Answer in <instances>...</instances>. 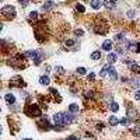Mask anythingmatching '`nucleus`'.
Masks as SVG:
<instances>
[{
    "label": "nucleus",
    "mask_w": 140,
    "mask_h": 140,
    "mask_svg": "<svg viewBox=\"0 0 140 140\" xmlns=\"http://www.w3.org/2000/svg\"><path fill=\"white\" fill-rule=\"evenodd\" d=\"M2 14L6 17V18H13L16 16V9L13 6H4L2 9Z\"/></svg>",
    "instance_id": "obj_3"
},
{
    "label": "nucleus",
    "mask_w": 140,
    "mask_h": 140,
    "mask_svg": "<svg viewBox=\"0 0 140 140\" xmlns=\"http://www.w3.org/2000/svg\"><path fill=\"white\" fill-rule=\"evenodd\" d=\"M10 86H11V87H21V86H24V83L21 81V78H20V77H14L11 81H10Z\"/></svg>",
    "instance_id": "obj_6"
},
{
    "label": "nucleus",
    "mask_w": 140,
    "mask_h": 140,
    "mask_svg": "<svg viewBox=\"0 0 140 140\" xmlns=\"http://www.w3.org/2000/svg\"><path fill=\"white\" fill-rule=\"evenodd\" d=\"M24 56L32 57V59H34V63H35V64H39V63H41V59H42V53L38 52V50H27V52L24 53Z\"/></svg>",
    "instance_id": "obj_2"
},
{
    "label": "nucleus",
    "mask_w": 140,
    "mask_h": 140,
    "mask_svg": "<svg viewBox=\"0 0 140 140\" xmlns=\"http://www.w3.org/2000/svg\"><path fill=\"white\" fill-rule=\"evenodd\" d=\"M66 140H77V137H74V136H70V137H67Z\"/></svg>",
    "instance_id": "obj_39"
},
{
    "label": "nucleus",
    "mask_w": 140,
    "mask_h": 140,
    "mask_svg": "<svg viewBox=\"0 0 140 140\" xmlns=\"http://www.w3.org/2000/svg\"><path fill=\"white\" fill-rule=\"evenodd\" d=\"M130 86L132 87H135V88H137V87H140V77H137V76H135L133 78H130Z\"/></svg>",
    "instance_id": "obj_7"
},
{
    "label": "nucleus",
    "mask_w": 140,
    "mask_h": 140,
    "mask_svg": "<svg viewBox=\"0 0 140 140\" xmlns=\"http://www.w3.org/2000/svg\"><path fill=\"white\" fill-rule=\"evenodd\" d=\"M36 17H38V13H36V11H31V13H30V18H36Z\"/></svg>",
    "instance_id": "obj_31"
},
{
    "label": "nucleus",
    "mask_w": 140,
    "mask_h": 140,
    "mask_svg": "<svg viewBox=\"0 0 140 140\" xmlns=\"http://www.w3.org/2000/svg\"><path fill=\"white\" fill-rule=\"evenodd\" d=\"M109 109H111L112 112H118L119 111V105L116 104V102L112 101V102H109Z\"/></svg>",
    "instance_id": "obj_15"
},
{
    "label": "nucleus",
    "mask_w": 140,
    "mask_h": 140,
    "mask_svg": "<svg viewBox=\"0 0 140 140\" xmlns=\"http://www.w3.org/2000/svg\"><path fill=\"white\" fill-rule=\"evenodd\" d=\"M4 100L7 101L10 105H14V104H16V97H14V95H13V94H10V93L4 95Z\"/></svg>",
    "instance_id": "obj_8"
},
{
    "label": "nucleus",
    "mask_w": 140,
    "mask_h": 140,
    "mask_svg": "<svg viewBox=\"0 0 140 140\" xmlns=\"http://www.w3.org/2000/svg\"><path fill=\"white\" fill-rule=\"evenodd\" d=\"M128 115H129V119H130V121H135V119H137L139 116H137V111H133V109H129L128 111Z\"/></svg>",
    "instance_id": "obj_11"
},
{
    "label": "nucleus",
    "mask_w": 140,
    "mask_h": 140,
    "mask_svg": "<svg viewBox=\"0 0 140 140\" xmlns=\"http://www.w3.org/2000/svg\"><path fill=\"white\" fill-rule=\"evenodd\" d=\"M74 34H76V35H83V31H81V30H76Z\"/></svg>",
    "instance_id": "obj_37"
},
{
    "label": "nucleus",
    "mask_w": 140,
    "mask_h": 140,
    "mask_svg": "<svg viewBox=\"0 0 140 140\" xmlns=\"http://www.w3.org/2000/svg\"><path fill=\"white\" fill-rule=\"evenodd\" d=\"M135 100H140V90H137V91H135Z\"/></svg>",
    "instance_id": "obj_33"
},
{
    "label": "nucleus",
    "mask_w": 140,
    "mask_h": 140,
    "mask_svg": "<svg viewBox=\"0 0 140 140\" xmlns=\"http://www.w3.org/2000/svg\"><path fill=\"white\" fill-rule=\"evenodd\" d=\"M129 122H130V119H128V118H122V119H121V123L123 125V126H128Z\"/></svg>",
    "instance_id": "obj_25"
},
{
    "label": "nucleus",
    "mask_w": 140,
    "mask_h": 140,
    "mask_svg": "<svg viewBox=\"0 0 140 140\" xmlns=\"http://www.w3.org/2000/svg\"><path fill=\"white\" fill-rule=\"evenodd\" d=\"M136 45H137V43L130 42V43H129V48H128V49H129V50H136Z\"/></svg>",
    "instance_id": "obj_28"
},
{
    "label": "nucleus",
    "mask_w": 140,
    "mask_h": 140,
    "mask_svg": "<svg viewBox=\"0 0 140 140\" xmlns=\"http://www.w3.org/2000/svg\"><path fill=\"white\" fill-rule=\"evenodd\" d=\"M56 73L57 74H64V69L62 66H56Z\"/></svg>",
    "instance_id": "obj_26"
},
{
    "label": "nucleus",
    "mask_w": 140,
    "mask_h": 140,
    "mask_svg": "<svg viewBox=\"0 0 140 140\" xmlns=\"http://www.w3.org/2000/svg\"><path fill=\"white\" fill-rule=\"evenodd\" d=\"M135 135L137 136V137H140V125H139V126H136V128H135Z\"/></svg>",
    "instance_id": "obj_29"
},
{
    "label": "nucleus",
    "mask_w": 140,
    "mask_h": 140,
    "mask_svg": "<svg viewBox=\"0 0 140 140\" xmlns=\"http://www.w3.org/2000/svg\"><path fill=\"white\" fill-rule=\"evenodd\" d=\"M129 69H130V70L133 71V73H139V71H140V67H139L136 63H132V64H129Z\"/></svg>",
    "instance_id": "obj_20"
},
{
    "label": "nucleus",
    "mask_w": 140,
    "mask_h": 140,
    "mask_svg": "<svg viewBox=\"0 0 140 140\" xmlns=\"http://www.w3.org/2000/svg\"><path fill=\"white\" fill-rule=\"evenodd\" d=\"M107 59H108V63H109V64H111V63H115V62L118 60V59H116V53H109Z\"/></svg>",
    "instance_id": "obj_13"
},
{
    "label": "nucleus",
    "mask_w": 140,
    "mask_h": 140,
    "mask_svg": "<svg viewBox=\"0 0 140 140\" xmlns=\"http://www.w3.org/2000/svg\"><path fill=\"white\" fill-rule=\"evenodd\" d=\"M76 10H77V11H80V13H84V11H86V7H84L83 4H78V3H77V4H76Z\"/></svg>",
    "instance_id": "obj_23"
},
{
    "label": "nucleus",
    "mask_w": 140,
    "mask_h": 140,
    "mask_svg": "<svg viewBox=\"0 0 140 140\" xmlns=\"http://www.w3.org/2000/svg\"><path fill=\"white\" fill-rule=\"evenodd\" d=\"M116 52H118L119 55H123V53H125V49H123V48H118Z\"/></svg>",
    "instance_id": "obj_34"
},
{
    "label": "nucleus",
    "mask_w": 140,
    "mask_h": 140,
    "mask_svg": "<svg viewBox=\"0 0 140 140\" xmlns=\"http://www.w3.org/2000/svg\"><path fill=\"white\" fill-rule=\"evenodd\" d=\"M104 6L107 9H114L116 6V0H104Z\"/></svg>",
    "instance_id": "obj_9"
},
{
    "label": "nucleus",
    "mask_w": 140,
    "mask_h": 140,
    "mask_svg": "<svg viewBox=\"0 0 140 140\" xmlns=\"http://www.w3.org/2000/svg\"><path fill=\"white\" fill-rule=\"evenodd\" d=\"M23 140H32V139H23Z\"/></svg>",
    "instance_id": "obj_42"
},
{
    "label": "nucleus",
    "mask_w": 140,
    "mask_h": 140,
    "mask_svg": "<svg viewBox=\"0 0 140 140\" xmlns=\"http://www.w3.org/2000/svg\"><path fill=\"white\" fill-rule=\"evenodd\" d=\"M91 59H93V60H98V59H101V52H100V50H95V52H93V53H91Z\"/></svg>",
    "instance_id": "obj_18"
},
{
    "label": "nucleus",
    "mask_w": 140,
    "mask_h": 140,
    "mask_svg": "<svg viewBox=\"0 0 140 140\" xmlns=\"http://www.w3.org/2000/svg\"><path fill=\"white\" fill-rule=\"evenodd\" d=\"M93 91H87V93H86V97H93Z\"/></svg>",
    "instance_id": "obj_36"
},
{
    "label": "nucleus",
    "mask_w": 140,
    "mask_h": 140,
    "mask_svg": "<svg viewBox=\"0 0 140 140\" xmlns=\"http://www.w3.org/2000/svg\"><path fill=\"white\" fill-rule=\"evenodd\" d=\"M69 112H71V114L78 112V104H70L69 105Z\"/></svg>",
    "instance_id": "obj_17"
},
{
    "label": "nucleus",
    "mask_w": 140,
    "mask_h": 140,
    "mask_svg": "<svg viewBox=\"0 0 140 140\" xmlns=\"http://www.w3.org/2000/svg\"><path fill=\"white\" fill-rule=\"evenodd\" d=\"M135 16H136V10H129V11H128L129 18H135Z\"/></svg>",
    "instance_id": "obj_24"
},
{
    "label": "nucleus",
    "mask_w": 140,
    "mask_h": 140,
    "mask_svg": "<svg viewBox=\"0 0 140 140\" xmlns=\"http://www.w3.org/2000/svg\"><path fill=\"white\" fill-rule=\"evenodd\" d=\"M53 7V2H46V4H43V10H50Z\"/></svg>",
    "instance_id": "obj_22"
},
{
    "label": "nucleus",
    "mask_w": 140,
    "mask_h": 140,
    "mask_svg": "<svg viewBox=\"0 0 140 140\" xmlns=\"http://www.w3.org/2000/svg\"><path fill=\"white\" fill-rule=\"evenodd\" d=\"M53 122L56 126H59V128H63L64 126V114L62 112H57V114L53 115Z\"/></svg>",
    "instance_id": "obj_4"
},
{
    "label": "nucleus",
    "mask_w": 140,
    "mask_h": 140,
    "mask_svg": "<svg viewBox=\"0 0 140 140\" xmlns=\"http://www.w3.org/2000/svg\"><path fill=\"white\" fill-rule=\"evenodd\" d=\"M108 69H109V64H105V66L101 69V71H100V77H107V71H108Z\"/></svg>",
    "instance_id": "obj_19"
},
{
    "label": "nucleus",
    "mask_w": 140,
    "mask_h": 140,
    "mask_svg": "<svg viewBox=\"0 0 140 140\" xmlns=\"http://www.w3.org/2000/svg\"><path fill=\"white\" fill-rule=\"evenodd\" d=\"M109 123H111L112 126H116L118 123H119V121H118V118L115 116V115H112L111 118H109Z\"/></svg>",
    "instance_id": "obj_21"
},
{
    "label": "nucleus",
    "mask_w": 140,
    "mask_h": 140,
    "mask_svg": "<svg viewBox=\"0 0 140 140\" xmlns=\"http://www.w3.org/2000/svg\"><path fill=\"white\" fill-rule=\"evenodd\" d=\"M73 122V114L69 112V114H64V125H69Z\"/></svg>",
    "instance_id": "obj_12"
},
{
    "label": "nucleus",
    "mask_w": 140,
    "mask_h": 140,
    "mask_svg": "<svg viewBox=\"0 0 140 140\" xmlns=\"http://www.w3.org/2000/svg\"><path fill=\"white\" fill-rule=\"evenodd\" d=\"M136 52L140 53V42H137V45H136Z\"/></svg>",
    "instance_id": "obj_38"
},
{
    "label": "nucleus",
    "mask_w": 140,
    "mask_h": 140,
    "mask_svg": "<svg viewBox=\"0 0 140 140\" xmlns=\"http://www.w3.org/2000/svg\"><path fill=\"white\" fill-rule=\"evenodd\" d=\"M97 128L98 129H102V128H104V125H102V123H97Z\"/></svg>",
    "instance_id": "obj_40"
},
{
    "label": "nucleus",
    "mask_w": 140,
    "mask_h": 140,
    "mask_svg": "<svg viewBox=\"0 0 140 140\" xmlns=\"http://www.w3.org/2000/svg\"><path fill=\"white\" fill-rule=\"evenodd\" d=\"M87 78H88V81H93L94 78H95V74H94V73H90V74L87 76Z\"/></svg>",
    "instance_id": "obj_32"
},
{
    "label": "nucleus",
    "mask_w": 140,
    "mask_h": 140,
    "mask_svg": "<svg viewBox=\"0 0 140 140\" xmlns=\"http://www.w3.org/2000/svg\"><path fill=\"white\" fill-rule=\"evenodd\" d=\"M39 83L42 84V86H48V84L50 83V80H49V77H48V76H42L39 78Z\"/></svg>",
    "instance_id": "obj_16"
},
{
    "label": "nucleus",
    "mask_w": 140,
    "mask_h": 140,
    "mask_svg": "<svg viewBox=\"0 0 140 140\" xmlns=\"http://www.w3.org/2000/svg\"><path fill=\"white\" fill-rule=\"evenodd\" d=\"M128 81V77H122V83H126Z\"/></svg>",
    "instance_id": "obj_41"
},
{
    "label": "nucleus",
    "mask_w": 140,
    "mask_h": 140,
    "mask_svg": "<svg viewBox=\"0 0 140 140\" xmlns=\"http://www.w3.org/2000/svg\"><path fill=\"white\" fill-rule=\"evenodd\" d=\"M90 4H91V7H93L94 10H98L101 7V2H100V0H91Z\"/></svg>",
    "instance_id": "obj_14"
},
{
    "label": "nucleus",
    "mask_w": 140,
    "mask_h": 140,
    "mask_svg": "<svg viewBox=\"0 0 140 140\" xmlns=\"http://www.w3.org/2000/svg\"><path fill=\"white\" fill-rule=\"evenodd\" d=\"M74 43H76V42H74L73 39H67V41H66V46H73Z\"/></svg>",
    "instance_id": "obj_30"
},
{
    "label": "nucleus",
    "mask_w": 140,
    "mask_h": 140,
    "mask_svg": "<svg viewBox=\"0 0 140 140\" xmlns=\"http://www.w3.org/2000/svg\"><path fill=\"white\" fill-rule=\"evenodd\" d=\"M76 71H77V74H81V76H83V74H86V69H84V67H78Z\"/></svg>",
    "instance_id": "obj_27"
},
{
    "label": "nucleus",
    "mask_w": 140,
    "mask_h": 140,
    "mask_svg": "<svg viewBox=\"0 0 140 140\" xmlns=\"http://www.w3.org/2000/svg\"><path fill=\"white\" fill-rule=\"evenodd\" d=\"M25 114L30 115V116H39L41 109L36 104H30V105H27V108H25Z\"/></svg>",
    "instance_id": "obj_1"
},
{
    "label": "nucleus",
    "mask_w": 140,
    "mask_h": 140,
    "mask_svg": "<svg viewBox=\"0 0 140 140\" xmlns=\"http://www.w3.org/2000/svg\"><path fill=\"white\" fill-rule=\"evenodd\" d=\"M21 4L24 6V7H25V6H28V4H30V0H23V2H21Z\"/></svg>",
    "instance_id": "obj_35"
},
{
    "label": "nucleus",
    "mask_w": 140,
    "mask_h": 140,
    "mask_svg": "<svg viewBox=\"0 0 140 140\" xmlns=\"http://www.w3.org/2000/svg\"><path fill=\"white\" fill-rule=\"evenodd\" d=\"M107 77L109 78V80H116V78H118L116 70H115L112 66H109V69H108V71H107Z\"/></svg>",
    "instance_id": "obj_5"
},
{
    "label": "nucleus",
    "mask_w": 140,
    "mask_h": 140,
    "mask_svg": "<svg viewBox=\"0 0 140 140\" xmlns=\"http://www.w3.org/2000/svg\"><path fill=\"white\" fill-rule=\"evenodd\" d=\"M102 49L107 50V52H109V50L112 49V41H109V39L104 41V43H102Z\"/></svg>",
    "instance_id": "obj_10"
}]
</instances>
